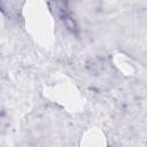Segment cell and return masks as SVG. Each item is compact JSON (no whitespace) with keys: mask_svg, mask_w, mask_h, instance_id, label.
I'll use <instances>...</instances> for the list:
<instances>
[{"mask_svg":"<svg viewBox=\"0 0 147 147\" xmlns=\"http://www.w3.org/2000/svg\"><path fill=\"white\" fill-rule=\"evenodd\" d=\"M59 16L61 18V21L63 22V24L65 25V28L68 30H70L71 32L76 33L77 30H78V26L76 24V21L74 20V17L71 16L70 11L68 10V8L65 7H62V8H59Z\"/></svg>","mask_w":147,"mask_h":147,"instance_id":"1","label":"cell"}]
</instances>
